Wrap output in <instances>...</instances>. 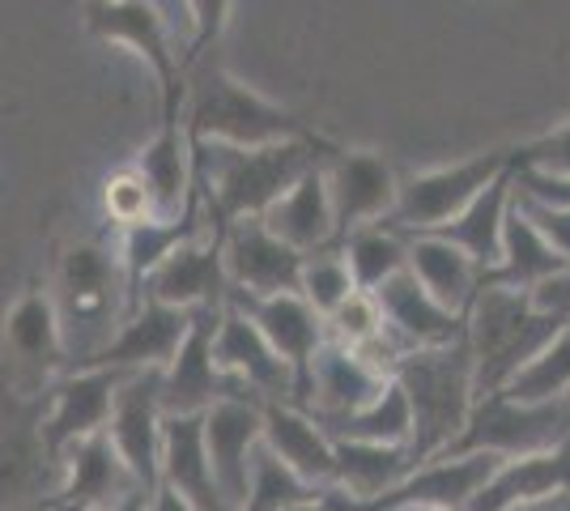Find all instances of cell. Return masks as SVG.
I'll return each instance as SVG.
<instances>
[{"label": "cell", "mask_w": 570, "mask_h": 511, "mask_svg": "<svg viewBox=\"0 0 570 511\" xmlns=\"http://www.w3.org/2000/svg\"><path fill=\"white\" fill-rule=\"evenodd\" d=\"M328 141H282V146L235 149V146H191L196 188L205 196L217 226L238 218H264L273 200H282L324 154Z\"/></svg>", "instance_id": "cell-1"}, {"label": "cell", "mask_w": 570, "mask_h": 511, "mask_svg": "<svg viewBox=\"0 0 570 511\" xmlns=\"http://www.w3.org/2000/svg\"><path fill=\"white\" fill-rule=\"evenodd\" d=\"M184 128L191 146L261 149L282 141H320V132L282 102H268L226 65L200 60L184 98Z\"/></svg>", "instance_id": "cell-2"}, {"label": "cell", "mask_w": 570, "mask_h": 511, "mask_svg": "<svg viewBox=\"0 0 570 511\" xmlns=\"http://www.w3.org/2000/svg\"><path fill=\"white\" fill-rule=\"evenodd\" d=\"M392 380L409 401V456L417 469L443 456L473 414V354L464 337L434 350H404L392 366Z\"/></svg>", "instance_id": "cell-3"}, {"label": "cell", "mask_w": 570, "mask_h": 511, "mask_svg": "<svg viewBox=\"0 0 570 511\" xmlns=\"http://www.w3.org/2000/svg\"><path fill=\"white\" fill-rule=\"evenodd\" d=\"M48 294L69 350V366H81L90 354H98L132 312L119 256L98 239H77L60 252Z\"/></svg>", "instance_id": "cell-4"}, {"label": "cell", "mask_w": 570, "mask_h": 511, "mask_svg": "<svg viewBox=\"0 0 570 511\" xmlns=\"http://www.w3.org/2000/svg\"><path fill=\"white\" fill-rule=\"evenodd\" d=\"M562 333V324L528 303V291H511L499 282H481L473 307L464 312V345L473 354V392L494 396V392L532 363L549 341Z\"/></svg>", "instance_id": "cell-5"}, {"label": "cell", "mask_w": 570, "mask_h": 511, "mask_svg": "<svg viewBox=\"0 0 570 511\" xmlns=\"http://www.w3.org/2000/svg\"><path fill=\"white\" fill-rule=\"evenodd\" d=\"M86 30L102 43L128 48L154 73L158 98H163V124L184 120L188 77H184L179 51L170 48L167 18L154 0H86Z\"/></svg>", "instance_id": "cell-6"}, {"label": "cell", "mask_w": 570, "mask_h": 511, "mask_svg": "<svg viewBox=\"0 0 570 511\" xmlns=\"http://www.w3.org/2000/svg\"><path fill=\"white\" fill-rule=\"evenodd\" d=\"M69 371V350L48 286H26L4 312V354H0V392L43 401L48 389Z\"/></svg>", "instance_id": "cell-7"}, {"label": "cell", "mask_w": 570, "mask_h": 511, "mask_svg": "<svg viewBox=\"0 0 570 511\" xmlns=\"http://www.w3.org/2000/svg\"><path fill=\"white\" fill-rule=\"evenodd\" d=\"M507 170H511V146L485 149V154L460 158L448 167L417 170L396 188V205H392L383 226H392L404 239L409 235H430V230L448 226L481 188H490Z\"/></svg>", "instance_id": "cell-8"}, {"label": "cell", "mask_w": 570, "mask_h": 511, "mask_svg": "<svg viewBox=\"0 0 570 511\" xmlns=\"http://www.w3.org/2000/svg\"><path fill=\"white\" fill-rule=\"evenodd\" d=\"M570 435L567 405H515L507 396H481L473 401V414L464 431L443 456H464V452H490V456H528L546 452Z\"/></svg>", "instance_id": "cell-9"}, {"label": "cell", "mask_w": 570, "mask_h": 511, "mask_svg": "<svg viewBox=\"0 0 570 511\" xmlns=\"http://www.w3.org/2000/svg\"><path fill=\"white\" fill-rule=\"evenodd\" d=\"M163 371H124L111 401L107 431L119 464L141 494L158 490V443H163Z\"/></svg>", "instance_id": "cell-10"}, {"label": "cell", "mask_w": 570, "mask_h": 511, "mask_svg": "<svg viewBox=\"0 0 570 511\" xmlns=\"http://www.w3.org/2000/svg\"><path fill=\"white\" fill-rule=\"evenodd\" d=\"M119 375L124 371H107V366H72L48 389L43 410H39V443H43L51 469L60 464V456L72 443L107 431Z\"/></svg>", "instance_id": "cell-11"}, {"label": "cell", "mask_w": 570, "mask_h": 511, "mask_svg": "<svg viewBox=\"0 0 570 511\" xmlns=\"http://www.w3.org/2000/svg\"><path fill=\"white\" fill-rule=\"evenodd\" d=\"M324 188H328V205H333V226H336V244L362 230V226H375L387 222L392 205H396V170L383 163V154L371 149H328L324 154Z\"/></svg>", "instance_id": "cell-12"}, {"label": "cell", "mask_w": 570, "mask_h": 511, "mask_svg": "<svg viewBox=\"0 0 570 511\" xmlns=\"http://www.w3.org/2000/svg\"><path fill=\"white\" fill-rule=\"evenodd\" d=\"M226 265H222V226H205L200 235H191L188 244H179L163 265L141 282V298L163 303L175 312H205L226 303Z\"/></svg>", "instance_id": "cell-13"}, {"label": "cell", "mask_w": 570, "mask_h": 511, "mask_svg": "<svg viewBox=\"0 0 570 511\" xmlns=\"http://www.w3.org/2000/svg\"><path fill=\"white\" fill-rule=\"evenodd\" d=\"M214 366L235 384V389L252 392L264 405H273V401L294 405V396H298L294 371H289L282 354L261 337V328L247 316H238L230 303L222 307L217 328H214Z\"/></svg>", "instance_id": "cell-14"}, {"label": "cell", "mask_w": 570, "mask_h": 511, "mask_svg": "<svg viewBox=\"0 0 570 511\" xmlns=\"http://www.w3.org/2000/svg\"><path fill=\"white\" fill-rule=\"evenodd\" d=\"M387 380L392 375L371 366L357 350L328 337L315 350V358L307 366V380H303V392H298V410H307L315 422L350 417L357 410H366L387 389Z\"/></svg>", "instance_id": "cell-15"}, {"label": "cell", "mask_w": 570, "mask_h": 511, "mask_svg": "<svg viewBox=\"0 0 570 511\" xmlns=\"http://www.w3.org/2000/svg\"><path fill=\"white\" fill-rule=\"evenodd\" d=\"M303 261L294 247H285L261 218H238L222 226V265L230 291L256 294H298V273Z\"/></svg>", "instance_id": "cell-16"}, {"label": "cell", "mask_w": 570, "mask_h": 511, "mask_svg": "<svg viewBox=\"0 0 570 511\" xmlns=\"http://www.w3.org/2000/svg\"><path fill=\"white\" fill-rule=\"evenodd\" d=\"M570 499V435L546 452L507 456L464 511H537Z\"/></svg>", "instance_id": "cell-17"}, {"label": "cell", "mask_w": 570, "mask_h": 511, "mask_svg": "<svg viewBox=\"0 0 570 511\" xmlns=\"http://www.w3.org/2000/svg\"><path fill=\"white\" fill-rule=\"evenodd\" d=\"M261 435L264 401L256 396H222L205 410V452L230 511H238L247 499V469H252V452L261 448Z\"/></svg>", "instance_id": "cell-18"}, {"label": "cell", "mask_w": 570, "mask_h": 511, "mask_svg": "<svg viewBox=\"0 0 570 511\" xmlns=\"http://www.w3.org/2000/svg\"><path fill=\"white\" fill-rule=\"evenodd\" d=\"M222 307L191 312L188 337L163 371V414H205L222 396H252V392L235 389L214 366V328Z\"/></svg>", "instance_id": "cell-19"}, {"label": "cell", "mask_w": 570, "mask_h": 511, "mask_svg": "<svg viewBox=\"0 0 570 511\" xmlns=\"http://www.w3.org/2000/svg\"><path fill=\"white\" fill-rule=\"evenodd\" d=\"M191 312H175L163 303L141 298L124 324L116 328V337L107 341L98 354H90L81 366H107V371H167V363L179 354V345L188 337ZM72 371V366H69Z\"/></svg>", "instance_id": "cell-20"}, {"label": "cell", "mask_w": 570, "mask_h": 511, "mask_svg": "<svg viewBox=\"0 0 570 511\" xmlns=\"http://www.w3.org/2000/svg\"><path fill=\"white\" fill-rule=\"evenodd\" d=\"M226 303L235 307L238 316H247L261 328V337L282 354L285 366H289L294 380H298V392H303L311 358H315V350L328 341L324 316L311 312V303L303 294H268V298H256V294L226 291ZM294 405H298V396H294Z\"/></svg>", "instance_id": "cell-21"}, {"label": "cell", "mask_w": 570, "mask_h": 511, "mask_svg": "<svg viewBox=\"0 0 570 511\" xmlns=\"http://www.w3.org/2000/svg\"><path fill=\"white\" fill-rule=\"evenodd\" d=\"M56 469H60V487L48 499V511H107L128 494H137L132 473L119 464L107 435L72 443Z\"/></svg>", "instance_id": "cell-22"}, {"label": "cell", "mask_w": 570, "mask_h": 511, "mask_svg": "<svg viewBox=\"0 0 570 511\" xmlns=\"http://www.w3.org/2000/svg\"><path fill=\"white\" fill-rule=\"evenodd\" d=\"M158 487L188 499L191 511H230L205 452V414H167L158 443Z\"/></svg>", "instance_id": "cell-23"}, {"label": "cell", "mask_w": 570, "mask_h": 511, "mask_svg": "<svg viewBox=\"0 0 570 511\" xmlns=\"http://www.w3.org/2000/svg\"><path fill=\"white\" fill-rule=\"evenodd\" d=\"M375 303L387 324V337L401 350H434V345H452L464 337V316H452L448 307H439L409 268L383 282L375 291Z\"/></svg>", "instance_id": "cell-24"}, {"label": "cell", "mask_w": 570, "mask_h": 511, "mask_svg": "<svg viewBox=\"0 0 570 511\" xmlns=\"http://www.w3.org/2000/svg\"><path fill=\"white\" fill-rule=\"evenodd\" d=\"M39 410L43 401H22L0 392V511L13 508L18 499H30L39 487L48 456L39 443Z\"/></svg>", "instance_id": "cell-25"}, {"label": "cell", "mask_w": 570, "mask_h": 511, "mask_svg": "<svg viewBox=\"0 0 570 511\" xmlns=\"http://www.w3.org/2000/svg\"><path fill=\"white\" fill-rule=\"evenodd\" d=\"M261 443L285 464L294 469L307 487L328 490L333 487V435L298 405L273 401L264 405V435Z\"/></svg>", "instance_id": "cell-26"}, {"label": "cell", "mask_w": 570, "mask_h": 511, "mask_svg": "<svg viewBox=\"0 0 570 511\" xmlns=\"http://www.w3.org/2000/svg\"><path fill=\"white\" fill-rule=\"evenodd\" d=\"M324 163V158H320ZM315 167L282 196L268 205L264 226L282 239L285 247H294L298 256L311 252H324L328 244H336V226H333V205H328V188H324V167Z\"/></svg>", "instance_id": "cell-27"}, {"label": "cell", "mask_w": 570, "mask_h": 511, "mask_svg": "<svg viewBox=\"0 0 570 511\" xmlns=\"http://www.w3.org/2000/svg\"><path fill=\"white\" fill-rule=\"evenodd\" d=\"M132 167L141 170L158 218H179L188 209L191 193H196V163H191V141L184 120L163 124L154 132V141H145V149L132 158Z\"/></svg>", "instance_id": "cell-28"}, {"label": "cell", "mask_w": 570, "mask_h": 511, "mask_svg": "<svg viewBox=\"0 0 570 511\" xmlns=\"http://www.w3.org/2000/svg\"><path fill=\"white\" fill-rule=\"evenodd\" d=\"M511 196H515V175L507 170L490 188H481L448 226H439V230H430V235H439V239H448L452 247H460V252L490 277L502 256V226H507Z\"/></svg>", "instance_id": "cell-29"}, {"label": "cell", "mask_w": 570, "mask_h": 511, "mask_svg": "<svg viewBox=\"0 0 570 511\" xmlns=\"http://www.w3.org/2000/svg\"><path fill=\"white\" fill-rule=\"evenodd\" d=\"M413 473L409 448L392 443H362V439H333V487L345 503H371Z\"/></svg>", "instance_id": "cell-30"}, {"label": "cell", "mask_w": 570, "mask_h": 511, "mask_svg": "<svg viewBox=\"0 0 570 511\" xmlns=\"http://www.w3.org/2000/svg\"><path fill=\"white\" fill-rule=\"evenodd\" d=\"M409 273L452 316H464L473 307L476 291L485 282V273L460 247H452L448 239H439V235H409Z\"/></svg>", "instance_id": "cell-31"}, {"label": "cell", "mask_w": 570, "mask_h": 511, "mask_svg": "<svg viewBox=\"0 0 570 511\" xmlns=\"http://www.w3.org/2000/svg\"><path fill=\"white\" fill-rule=\"evenodd\" d=\"M558 268H567V261L541 239V230L523 218V209L511 196L507 226H502V256L485 282H499V286H511V291H532L546 277H553Z\"/></svg>", "instance_id": "cell-32"}, {"label": "cell", "mask_w": 570, "mask_h": 511, "mask_svg": "<svg viewBox=\"0 0 570 511\" xmlns=\"http://www.w3.org/2000/svg\"><path fill=\"white\" fill-rule=\"evenodd\" d=\"M336 252H341V261L350 268L354 286L366 294H375L387 277H396L401 268H409V239L396 235L392 226H383V222L350 230Z\"/></svg>", "instance_id": "cell-33"}, {"label": "cell", "mask_w": 570, "mask_h": 511, "mask_svg": "<svg viewBox=\"0 0 570 511\" xmlns=\"http://www.w3.org/2000/svg\"><path fill=\"white\" fill-rule=\"evenodd\" d=\"M570 392V328H562L546 350L523 363L494 396H507L515 405H562Z\"/></svg>", "instance_id": "cell-34"}, {"label": "cell", "mask_w": 570, "mask_h": 511, "mask_svg": "<svg viewBox=\"0 0 570 511\" xmlns=\"http://www.w3.org/2000/svg\"><path fill=\"white\" fill-rule=\"evenodd\" d=\"M333 439H362V443H392V448H409V401L396 380H387V389L350 417H336V422H320Z\"/></svg>", "instance_id": "cell-35"}, {"label": "cell", "mask_w": 570, "mask_h": 511, "mask_svg": "<svg viewBox=\"0 0 570 511\" xmlns=\"http://www.w3.org/2000/svg\"><path fill=\"white\" fill-rule=\"evenodd\" d=\"M315 494H324V490L307 487L294 469H285L268 448H256L252 452V469H247V499H243V508L238 511H285L294 508V503H307Z\"/></svg>", "instance_id": "cell-36"}, {"label": "cell", "mask_w": 570, "mask_h": 511, "mask_svg": "<svg viewBox=\"0 0 570 511\" xmlns=\"http://www.w3.org/2000/svg\"><path fill=\"white\" fill-rule=\"evenodd\" d=\"M354 277H350V268L341 261V252H311L307 261H303V273H298V294L311 303V312L315 316H333L336 307L354 294Z\"/></svg>", "instance_id": "cell-37"}, {"label": "cell", "mask_w": 570, "mask_h": 511, "mask_svg": "<svg viewBox=\"0 0 570 511\" xmlns=\"http://www.w3.org/2000/svg\"><path fill=\"white\" fill-rule=\"evenodd\" d=\"M324 328H328V337L341 341V345H350V350H366V345H375L380 337H387L380 303H375V294H366V291L350 294L333 316L324 320Z\"/></svg>", "instance_id": "cell-38"}, {"label": "cell", "mask_w": 570, "mask_h": 511, "mask_svg": "<svg viewBox=\"0 0 570 511\" xmlns=\"http://www.w3.org/2000/svg\"><path fill=\"white\" fill-rule=\"evenodd\" d=\"M102 205H107V218L116 222L119 230H124V226H137V222L158 218V214H154V196H149L141 170L132 167V163L107 175V184H102Z\"/></svg>", "instance_id": "cell-39"}, {"label": "cell", "mask_w": 570, "mask_h": 511, "mask_svg": "<svg viewBox=\"0 0 570 511\" xmlns=\"http://www.w3.org/2000/svg\"><path fill=\"white\" fill-rule=\"evenodd\" d=\"M511 170L570 179V120L532 137V141H523V146H511Z\"/></svg>", "instance_id": "cell-40"}, {"label": "cell", "mask_w": 570, "mask_h": 511, "mask_svg": "<svg viewBox=\"0 0 570 511\" xmlns=\"http://www.w3.org/2000/svg\"><path fill=\"white\" fill-rule=\"evenodd\" d=\"M515 205L523 209V218L541 230V239L570 265V209H562V205H541V200H528L520 193H515Z\"/></svg>", "instance_id": "cell-41"}, {"label": "cell", "mask_w": 570, "mask_h": 511, "mask_svg": "<svg viewBox=\"0 0 570 511\" xmlns=\"http://www.w3.org/2000/svg\"><path fill=\"white\" fill-rule=\"evenodd\" d=\"M188 9H191L188 60H200L222 39L226 22H230V0H188Z\"/></svg>", "instance_id": "cell-42"}, {"label": "cell", "mask_w": 570, "mask_h": 511, "mask_svg": "<svg viewBox=\"0 0 570 511\" xmlns=\"http://www.w3.org/2000/svg\"><path fill=\"white\" fill-rule=\"evenodd\" d=\"M528 303H532L537 312L553 316L562 328H570V265L558 268L553 277H546L541 286H532V291H528Z\"/></svg>", "instance_id": "cell-43"}, {"label": "cell", "mask_w": 570, "mask_h": 511, "mask_svg": "<svg viewBox=\"0 0 570 511\" xmlns=\"http://www.w3.org/2000/svg\"><path fill=\"white\" fill-rule=\"evenodd\" d=\"M145 511H191V503H188V499H179L175 490L158 487L149 499H145Z\"/></svg>", "instance_id": "cell-44"}, {"label": "cell", "mask_w": 570, "mask_h": 511, "mask_svg": "<svg viewBox=\"0 0 570 511\" xmlns=\"http://www.w3.org/2000/svg\"><path fill=\"white\" fill-rule=\"evenodd\" d=\"M145 499H149V494H141V490H137V494H128L124 503H116V508H107V511H145Z\"/></svg>", "instance_id": "cell-45"}, {"label": "cell", "mask_w": 570, "mask_h": 511, "mask_svg": "<svg viewBox=\"0 0 570 511\" xmlns=\"http://www.w3.org/2000/svg\"><path fill=\"white\" fill-rule=\"evenodd\" d=\"M562 405H567V414H570V392H567V396H562Z\"/></svg>", "instance_id": "cell-46"}, {"label": "cell", "mask_w": 570, "mask_h": 511, "mask_svg": "<svg viewBox=\"0 0 570 511\" xmlns=\"http://www.w3.org/2000/svg\"><path fill=\"white\" fill-rule=\"evenodd\" d=\"M562 508H567V511H570V499H567V503H562Z\"/></svg>", "instance_id": "cell-47"}, {"label": "cell", "mask_w": 570, "mask_h": 511, "mask_svg": "<svg viewBox=\"0 0 570 511\" xmlns=\"http://www.w3.org/2000/svg\"><path fill=\"white\" fill-rule=\"evenodd\" d=\"M0 116H4V107H0Z\"/></svg>", "instance_id": "cell-48"}, {"label": "cell", "mask_w": 570, "mask_h": 511, "mask_svg": "<svg viewBox=\"0 0 570 511\" xmlns=\"http://www.w3.org/2000/svg\"><path fill=\"white\" fill-rule=\"evenodd\" d=\"M546 511H549V508H546ZM562 511H567V508H562Z\"/></svg>", "instance_id": "cell-49"}]
</instances>
